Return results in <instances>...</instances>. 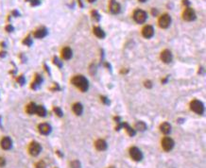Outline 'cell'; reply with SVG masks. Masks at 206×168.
I'll return each instance as SVG.
<instances>
[{"label":"cell","mask_w":206,"mask_h":168,"mask_svg":"<svg viewBox=\"0 0 206 168\" xmlns=\"http://www.w3.org/2000/svg\"><path fill=\"white\" fill-rule=\"evenodd\" d=\"M96 147L97 150H99V151H103V150H105L107 148V144H106V142L104 141V140H101V139H99V140H97L96 142Z\"/></svg>","instance_id":"9a60e30c"},{"label":"cell","mask_w":206,"mask_h":168,"mask_svg":"<svg viewBox=\"0 0 206 168\" xmlns=\"http://www.w3.org/2000/svg\"><path fill=\"white\" fill-rule=\"evenodd\" d=\"M109 8H110L111 12L114 13V14L119 13L120 12V10H121V7H120V5H119V3H117L115 0H111Z\"/></svg>","instance_id":"9c48e42d"},{"label":"cell","mask_w":206,"mask_h":168,"mask_svg":"<svg viewBox=\"0 0 206 168\" xmlns=\"http://www.w3.org/2000/svg\"><path fill=\"white\" fill-rule=\"evenodd\" d=\"M36 108H37V106H36L34 103H30V104H28L27 107V112L30 114H33L36 112Z\"/></svg>","instance_id":"44dd1931"},{"label":"cell","mask_w":206,"mask_h":168,"mask_svg":"<svg viewBox=\"0 0 206 168\" xmlns=\"http://www.w3.org/2000/svg\"><path fill=\"white\" fill-rule=\"evenodd\" d=\"M36 114H38L39 116H45V113H46V110L44 108L43 106H37V108H36V112H35Z\"/></svg>","instance_id":"ffe728a7"},{"label":"cell","mask_w":206,"mask_h":168,"mask_svg":"<svg viewBox=\"0 0 206 168\" xmlns=\"http://www.w3.org/2000/svg\"><path fill=\"white\" fill-rule=\"evenodd\" d=\"M72 166H73V168H79V162H77V160H75V162L72 163Z\"/></svg>","instance_id":"f1b7e54d"},{"label":"cell","mask_w":206,"mask_h":168,"mask_svg":"<svg viewBox=\"0 0 206 168\" xmlns=\"http://www.w3.org/2000/svg\"><path fill=\"white\" fill-rule=\"evenodd\" d=\"M142 34H143V36L145 38H147V39L151 38L154 35V28L151 26L144 27L143 30H142Z\"/></svg>","instance_id":"30bf717a"},{"label":"cell","mask_w":206,"mask_h":168,"mask_svg":"<svg viewBox=\"0 0 206 168\" xmlns=\"http://www.w3.org/2000/svg\"><path fill=\"white\" fill-rule=\"evenodd\" d=\"M183 18L188 22L196 19V13H195L194 10L192 8H187L183 13Z\"/></svg>","instance_id":"5b68a950"},{"label":"cell","mask_w":206,"mask_h":168,"mask_svg":"<svg viewBox=\"0 0 206 168\" xmlns=\"http://www.w3.org/2000/svg\"><path fill=\"white\" fill-rule=\"evenodd\" d=\"M54 112H56V114H57V115H59V116H61V115H63V112H61V109H59V108H57V107H56V108H55V109H54Z\"/></svg>","instance_id":"4316f807"},{"label":"cell","mask_w":206,"mask_h":168,"mask_svg":"<svg viewBox=\"0 0 206 168\" xmlns=\"http://www.w3.org/2000/svg\"><path fill=\"white\" fill-rule=\"evenodd\" d=\"M39 131L41 132L42 134H48L51 131V127L49 126L48 124H41L39 126Z\"/></svg>","instance_id":"5bb4252c"},{"label":"cell","mask_w":206,"mask_h":168,"mask_svg":"<svg viewBox=\"0 0 206 168\" xmlns=\"http://www.w3.org/2000/svg\"><path fill=\"white\" fill-rule=\"evenodd\" d=\"M72 82H73V84L76 87L79 88L82 92H85L88 89V81L82 76H76L72 80Z\"/></svg>","instance_id":"6da1fadb"},{"label":"cell","mask_w":206,"mask_h":168,"mask_svg":"<svg viewBox=\"0 0 206 168\" xmlns=\"http://www.w3.org/2000/svg\"><path fill=\"white\" fill-rule=\"evenodd\" d=\"M28 2H30V5L31 6H38L40 5V3H41V1L40 0H28Z\"/></svg>","instance_id":"d4e9b609"},{"label":"cell","mask_w":206,"mask_h":168,"mask_svg":"<svg viewBox=\"0 0 206 168\" xmlns=\"http://www.w3.org/2000/svg\"><path fill=\"white\" fill-rule=\"evenodd\" d=\"M183 5H185V6L190 5V2L188 1V0H183Z\"/></svg>","instance_id":"4dcf8cb0"},{"label":"cell","mask_w":206,"mask_h":168,"mask_svg":"<svg viewBox=\"0 0 206 168\" xmlns=\"http://www.w3.org/2000/svg\"><path fill=\"white\" fill-rule=\"evenodd\" d=\"M162 146L165 151H170V150L173 148V146H174V142H173L171 138L165 137L163 139V141H162Z\"/></svg>","instance_id":"ba28073f"},{"label":"cell","mask_w":206,"mask_h":168,"mask_svg":"<svg viewBox=\"0 0 206 168\" xmlns=\"http://www.w3.org/2000/svg\"><path fill=\"white\" fill-rule=\"evenodd\" d=\"M93 31H94V34H95L97 38L103 39L104 37H105V32H104L102 28L99 27H94Z\"/></svg>","instance_id":"e0dca14e"},{"label":"cell","mask_w":206,"mask_h":168,"mask_svg":"<svg viewBox=\"0 0 206 168\" xmlns=\"http://www.w3.org/2000/svg\"><path fill=\"white\" fill-rule=\"evenodd\" d=\"M23 43L25 45H31V44H32V40H31V38L28 36V37H27L26 39H25V40L23 41Z\"/></svg>","instance_id":"cb8c5ba5"},{"label":"cell","mask_w":206,"mask_h":168,"mask_svg":"<svg viewBox=\"0 0 206 168\" xmlns=\"http://www.w3.org/2000/svg\"><path fill=\"white\" fill-rule=\"evenodd\" d=\"M13 27L12 26V25H8V26L6 27V30L8 31V32H12L13 31Z\"/></svg>","instance_id":"83f0119b"},{"label":"cell","mask_w":206,"mask_h":168,"mask_svg":"<svg viewBox=\"0 0 206 168\" xmlns=\"http://www.w3.org/2000/svg\"><path fill=\"white\" fill-rule=\"evenodd\" d=\"M160 130L164 134H168L171 131V126L168 123H163L160 126Z\"/></svg>","instance_id":"ac0fdd59"},{"label":"cell","mask_w":206,"mask_h":168,"mask_svg":"<svg viewBox=\"0 0 206 168\" xmlns=\"http://www.w3.org/2000/svg\"><path fill=\"white\" fill-rule=\"evenodd\" d=\"M138 1H140V2H142V3H143V2H146L147 0H138Z\"/></svg>","instance_id":"d6a6232c"},{"label":"cell","mask_w":206,"mask_h":168,"mask_svg":"<svg viewBox=\"0 0 206 168\" xmlns=\"http://www.w3.org/2000/svg\"><path fill=\"white\" fill-rule=\"evenodd\" d=\"M109 168H114V166H111V167H109Z\"/></svg>","instance_id":"836d02e7"},{"label":"cell","mask_w":206,"mask_h":168,"mask_svg":"<svg viewBox=\"0 0 206 168\" xmlns=\"http://www.w3.org/2000/svg\"><path fill=\"white\" fill-rule=\"evenodd\" d=\"M41 145H40L38 143L32 142L30 145V147H28V151H30V155L32 156H37L39 155V153L41 152Z\"/></svg>","instance_id":"52a82bcc"},{"label":"cell","mask_w":206,"mask_h":168,"mask_svg":"<svg viewBox=\"0 0 206 168\" xmlns=\"http://www.w3.org/2000/svg\"><path fill=\"white\" fill-rule=\"evenodd\" d=\"M61 57L64 60H69L72 57V50L69 47H64L61 50Z\"/></svg>","instance_id":"2e32d148"},{"label":"cell","mask_w":206,"mask_h":168,"mask_svg":"<svg viewBox=\"0 0 206 168\" xmlns=\"http://www.w3.org/2000/svg\"><path fill=\"white\" fill-rule=\"evenodd\" d=\"M12 142L9 137H4L1 140V147L3 149H6V150L10 149L12 147Z\"/></svg>","instance_id":"7c38bea8"},{"label":"cell","mask_w":206,"mask_h":168,"mask_svg":"<svg viewBox=\"0 0 206 168\" xmlns=\"http://www.w3.org/2000/svg\"><path fill=\"white\" fill-rule=\"evenodd\" d=\"M36 168H46V165L42 160V162H39L38 163H36Z\"/></svg>","instance_id":"484cf974"},{"label":"cell","mask_w":206,"mask_h":168,"mask_svg":"<svg viewBox=\"0 0 206 168\" xmlns=\"http://www.w3.org/2000/svg\"><path fill=\"white\" fill-rule=\"evenodd\" d=\"M133 18L134 21L138 24H143L146 22V20L147 18V12H144L142 10H136L134 13H133Z\"/></svg>","instance_id":"7a4b0ae2"},{"label":"cell","mask_w":206,"mask_h":168,"mask_svg":"<svg viewBox=\"0 0 206 168\" xmlns=\"http://www.w3.org/2000/svg\"><path fill=\"white\" fill-rule=\"evenodd\" d=\"M190 108L194 112H196L198 114H201L203 112V105H202V103L200 101H198V100H194V101L191 102Z\"/></svg>","instance_id":"3957f363"},{"label":"cell","mask_w":206,"mask_h":168,"mask_svg":"<svg viewBox=\"0 0 206 168\" xmlns=\"http://www.w3.org/2000/svg\"><path fill=\"white\" fill-rule=\"evenodd\" d=\"M92 16H93V19L97 21V22H99V21L100 20V15L99 14V12H96V10H93V12H92Z\"/></svg>","instance_id":"603a6c76"},{"label":"cell","mask_w":206,"mask_h":168,"mask_svg":"<svg viewBox=\"0 0 206 168\" xmlns=\"http://www.w3.org/2000/svg\"><path fill=\"white\" fill-rule=\"evenodd\" d=\"M5 164V160L3 158H0V166H3Z\"/></svg>","instance_id":"f546056e"},{"label":"cell","mask_w":206,"mask_h":168,"mask_svg":"<svg viewBox=\"0 0 206 168\" xmlns=\"http://www.w3.org/2000/svg\"><path fill=\"white\" fill-rule=\"evenodd\" d=\"M82 110H83V108H82V105L79 104V103H76L73 106V112L77 114V115H81L82 113Z\"/></svg>","instance_id":"d6986e66"},{"label":"cell","mask_w":206,"mask_h":168,"mask_svg":"<svg viewBox=\"0 0 206 168\" xmlns=\"http://www.w3.org/2000/svg\"><path fill=\"white\" fill-rule=\"evenodd\" d=\"M136 128L137 130H139L141 131H144L147 128V126L145 125V123H143V122H139V123H137L136 124Z\"/></svg>","instance_id":"7402d4cb"},{"label":"cell","mask_w":206,"mask_h":168,"mask_svg":"<svg viewBox=\"0 0 206 168\" xmlns=\"http://www.w3.org/2000/svg\"><path fill=\"white\" fill-rule=\"evenodd\" d=\"M95 1H96V0H88L89 3H93V2H95Z\"/></svg>","instance_id":"1f68e13d"},{"label":"cell","mask_w":206,"mask_h":168,"mask_svg":"<svg viewBox=\"0 0 206 168\" xmlns=\"http://www.w3.org/2000/svg\"><path fill=\"white\" fill-rule=\"evenodd\" d=\"M171 23V18L168 14H163L159 18V26L162 28H167Z\"/></svg>","instance_id":"277c9868"},{"label":"cell","mask_w":206,"mask_h":168,"mask_svg":"<svg viewBox=\"0 0 206 168\" xmlns=\"http://www.w3.org/2000/svg\"><path fill=\"white\" fill-rule=\"evenodd\" d=\"M46 34H48V30H46V28L45 27H41L37 29L35 32H34V37L37 38V39H42L46 36Z\"/></svg>","instance_id":"4fadbf2b"},{"label":"cell","mask_w":206,"mask_h":168,"mask_svg":"<svg viewBox=\"0 0 206 168\" xmlns=\"http://www.w3.org/2000/svg\"><path fill=\"white\" fill-rule=\"evenodd\" d=\"M130 155H131L132 158L134 160H136V162H139V160H141L143 158L142 152H141V150L137 147H132L130 149Z\"/></svg>","instance_id":"8992f818"},{"label":"cell","mask_w":206,"mask_h":168,"mask_svg":"<svg viewBox=\"0 0 206 168\" xmlns=\"http://www.w3.org/2000/svg\"><path fill=\"white\" fill-rule=\"evenodd\" d=\"M161 60L165 63H169L172 60V54L169 50H164L161 53Z\"/></svg>","instance_id":"8fae6325"}]
</instances>
